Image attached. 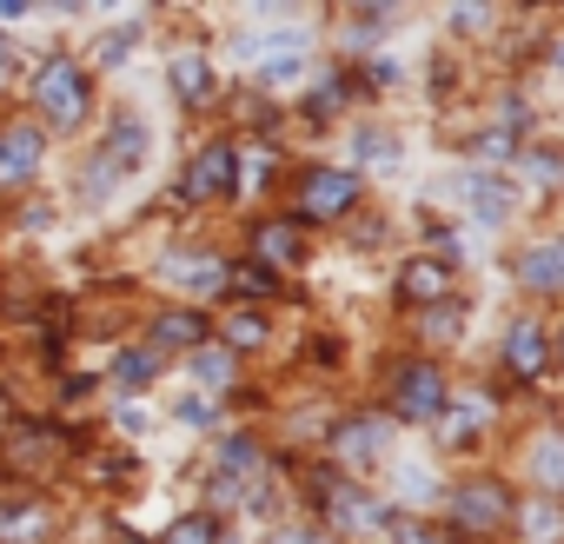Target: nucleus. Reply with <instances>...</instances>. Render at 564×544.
Returning a JSON list of instances; mask_svg holds the SVG:
<instances>
[{
    "label": "nucleus",
    "mask_w": 564,
    "mask_h": 544,
    "mask_svg": "<svg viewBox=\"0 0 564 544\" xmlns=\"http://www.w3.org/2000/svg\"><path fill=\"white\" fill-rule=\"evenodd\" d=\"M166 272H173L180 286H193V293H206V286H219V280H226V272H219V259H173Z\"/></svg>",
    "instance_id": "obj_16"
},
{
    "label": "nucleus",
    "mask_w": 564,
    "mask_h": 544,
    "mask_svg": "<svg viewBox=\"0 0 564 544\" xmlns=\"http://www.w3.org/2000/svg\"><path fill=\"white\" fill-rule=\"evenodd\" d=\"M232 179H239V153H232V146H206V153L186 166V179H180V199H193V206H206V199H226V193H232Z\"/></svg>",
    "instance_id": "obj_5"
},
{
    "label": "nucleus",
    "mask_w": 564,
    "mask_h": 544,
    "mask_svg": "<svg viewBox=\"0 0 564 544\" xmlns=\"http://www.w3.org/2000/svg\"><path fill=\"white\" fill-rule=\"evenodd\" d=\"M286 544H319V537H313V531H300V537H286Z\"/></svg>",
    "instance_id": "obj_27"
},
{
    "label": "nucleus",
    "mask_w": 564,
    "mask_h": 544,
    "mask_svg": "<svg viewBox=\"0 0 564 544\" xmlns=\"http://www.w3.org/2000/svg\"><path fill=\"white\" fill-rule=\"evenodd\" d=\"M465 193H471V206H478V219H505V206H511V193H505L498 179H471Z\"/></svg>",
    "instance_id": "obj_18"
},
{
    "label": "nucleus",
    "mask_w": 564,
    "mask_h": 544,
    "mask_svg": "<svg viewBox=\"0 0 564 544\" xmlns=\"http://www.w3.org/2000/svg\"><path fill=\"white\" fill-rule=\"evenodd\" d=\"M8 67H14V47H8V41H0V80H8Z\"/></svg>",
    "instance_id": "obj_26"
},
{
    "label": "nucleus",
    "mask_w": 564,
    "mask_h": 544,
    "mask_svg": "<svg viewBox=\"0 0 564 544\" xmlns=\"http://www.w3.org/2000/svg\"><path fill=\"white\" fill-rule=\"evenodd\" d=\"M186 366H193V379H199V385H213V392H219V385H232V359H226L219 346H193V352H186Z\"/></svg>",
    "instance_id": "obj_14"
},
{
    "label": "nucleus",
    "mask_w": 564,
    "mask_h": 544,
    "mask_svg": "<svg viewBox=\"0 0 564 544\" xmlns=\"http://www.w3.org/2000/svg\"><path fill=\"white\" fill-rule=\"evenodd\" d=\"M199 339H206V319L199 313H160L153 319V346H186L193 352Z\"/></svg>",
    "instance_id": "obj_12"
},
{
    "label": "nucleus",
    "mask_w": 564,
    "mask_h": 544,
    "mask_svg": "<svg viewBox=\"0 0 564 544\" xmlns=\"http://www.w3.org/2000/svg\"><path fill=\"white\" fill-rule=\"evenodd\" d=\"M505 366L518 372V379H544V333L524 319V326H511V339H505Z\"/></svg>",
    "instance_id": "obj_9"
},
{
    "label": "nucleus",
    "mask_w": 564,
    "mask_h": 544,
    "mask_svg": "<svg viewBox=\"0 0 564 544\" xmlns=\"http://www.w3.org/2000/svg\"><path fill=\"white\" fill-rule=\"evenodd\" d=\"M47 511L41 504H8L0 511V544H47Z\"/></svg>",
    "instance_id": "obj_10"
},
{
    "label": "nucleus",
    "mask_w": 564,
    "mask_h": 544,
    "mask_svg": "<svg viewBox=\"0 0 564 544\" xmlns=\"http://www.w3.org/2000/svg\"><path fill=\"white\" fill-rule=\"evenodd\" d=\"M505 518H511V491H505V485L471 478V485L452 491V524H458V531H498Z\"/></svg>",
    "instance_id": "obj_4"
},
{
    "label": "nucleus",
    "mask_w": 564,
    "mask_h": 544,
    "mask_svg": "<svg viewBox=\"0 0 564 544\" xmlns=\"http://www.w3.org/2000/svg\"><path fill=\"white\" fill-rule=\"evenodd\" d=\"M379 445H386V425H379V418H359V425L339 432V451H346V458H379Z\"/></svg>",
    "instance_id": "obj_15"
},
{
    "label": "nucleus",
    "mask_w": 564,
    "mask_h": 544,
    "mask_svg": "<svg viewBox=\"0 0 564 544\" xmlns=\"http://www.w3.org/2000/svg\"><path fill=\"white\" fill-rule=\"evenodd\" d=\"M252 246L265 252L259 265H300V226H279V219H265V226L252 232Z\"/></svg>",
    "instance_id": "obj_11"
},
{
    "label": "nucleus",
    "mask_w": 564,
    "mask_h": 544,
    "mask_svg": "<svg viewBox=\"0 0 564 544\" xmlns=\"http://www.w3.org/2000/svg\"><path fill=\"white\" fill-rule=\"evenodd\" d=\"M41 173V133L34 127H8L0 133V186H21Z\"/></svg>",
    "instance_id": "obj_7"
},
{
    "label": "nucleus",
    "mask_w": 564,
    "mask_h": 544,
    "mask_svg": "<svg viewBox=\"0 0 564 544\" xmlns=\"http://www.w3.org/2000/svg\"><path fill=\"white\" fill-rule=\"evenodd\" d=\"M518 280H524L531 293H551V286H557V246H531L524 265H518Z\"/></svg>",
    "instance_id": "obj_13"
},
{
    "label": "nucleus",
    "mask_w": 564,
    "mask_h": 544,
    "mask_svg": "<svg viewBox=\"0 0 564 544\" xmlns=\"http://www.w3.org/2000/svg\"><path fill=\"white\" fill-rule=\"evenodd\" d=\"M120 379L127 385H147L153 379V352H120Z\"/></svg>",
    "instance_id": "obj_21"
},
{
    "label": "nucleus",
    "mask_w": 564,
    "mask_h": 544,
    "mask_svg": "<svg viewBox=\"0 0 564 544\" xmlns=\"http://www.w3.org/2000/svg\"><path fill=\"white\" fill-rule=\"evenodd\" d=\"M392 405H399V418H438L445 412V372L438 366H405L399 372V385H392Z\"/></svg>",
    "instance_id": "obj_6"
},
{
    "label": "nucleus",
    "mask_w": 564,
    "mask_h": 544,
    "mask_svg": "<svg viewBox=\"0 0 564 544\" xmlns=\"http://www.w3.org/2000/svg\"><path fill=\"white\" fill-rule=\"evenodd\" d=\"M173 94H180L186 107L206 94V61H199V54H180V61H173Z\"/></svg>",
    "instance_id": "obj_17"
},
{
    "label": "nucleus",
    "mask_w": 564,
    "mask_h": 544,
    "mask_svg": "<svg viewBox=\"0 0 564 544\" xmlns=\"http://www.w3.org/2000/svg\"><path fill=\"white\" fill-rule=\"evenodd\" d=\"M180 418H186V425H213V405H206V399H186Z\"/></svg>",
    "instance_id": "obj_24"
},
{
    "label": "nucleus",
    "mask_w": 564,
    "mask_h": 544,
    "mask_svg": "<svg viewBox=\"0 0 564 544\" xmlns=\"http://www.w3.org/2000/svg\"><path fill=\"white\" fill-rule=\"evenodd\" d=\"M445 293H452V265L445 259H412L399 272V300H412V306H438Z\"/></svg>",
    "instance_id": "obj_8"
},
{
    "label": "nucleus",
    "mask_w": 564,
    "mask_h": 544,
    "mask_svg": "<svg viewBox=\"0 0 564 544\" xmlns=\"http://www.w3.org/2000/svg\"><path fill=\"white\" fill-rule=\"evenodd\" d=\"M140 153H147V127H140V120L127 113V120H113V140L100 146V166H94V173H87L80 186H87V193L100 199V193H107V186H113L120 173H133V166H140Z\"/></svg>",
    "instance_id": "obj_3"
},
{
    "label": "nucleus",
    "mask_w": 564,
    "mask_h": 544,
    "mask_svg": "<svg viewBox=\"0 0 564 544\" xmlns=\"http://www.w3.org/2000/svg\"><path fill=\"white\" fill-rule=\"evenodd\" d=\"M226 339H232V346H259V339H265V319H259V313H239V319H226Z\"/></svg>",
    "instance_id": "obj_20"
},
{
    "label": "nucleus",
    "mask_w": 564,
    "mask_h": 544,
    "mask_svg": "<svg viewBox=\"0 0 564 544\" xmlns=\"http://www.w3.org/2000/svg\"><path fill=\"white\" fill-rule=\"evenodd\" d=\"M133 34H140V28H120V34H107V41H100V61H127Z\"/></svg>",
    "instance_id": "obj_23"
},
{
    "label": "nucleus",
    "mask_w": 564,
    "mask_h": 544,
    "mask_svg": "<svg viewBox=\"0 0 564 544\" xmlns=\"http://www.w3.org/2000/svg\"><path fill=\"white\" fill-rule=\"evenodd\" d=\"M399 544H445V537H438L432 524H405V531H399Z\"/></svg>",
    "instance_id": "obj_25"
},
{
    "label": "nucleus",
    "mask_w": 564,
    "mask_h": 544,
    "mask_svg": "<svg viewBox=\"0 0 564 544\" xmlns=\"http://www.w3.org/2000/svg\"><path fill=\"white\" fill-rule=\"evenodd\" d=\"M34 107L47 127H74L87 113V67L74 54H47L41 74H34Z\"/></svg>",
    "instance_id": "obj_1"
},
{
    "label": "nucleus",
    "mask_w": 564,
    "mask_h": 544,
    "mask_svg": "<svg viewBox=\"0 0 564 544\" xmlns=\"http://www.w3.org/2000/svg\"><path fill=\"white\" fill-rule=\"evenodd\" d=\"M226 286H239V293H252V300H272V293H279V280H272V272H259V265L226 272Z\"/></svg>",
    "instance_id": "obj_19"
},
{
    "label": "nucleus",
    "mask_w": 564,
    "mask_h": 544,
    "mask_svg": "<svg viewBox=\"0 0 564 544\" xmlns=\"http://www.w3.org/2000/svg\"><path fill=\"white\" fill-rule=\"evenodd\" d=\"M352 199H359V179L339 173V166H306L300 186H293V206H300L306 219H339Z\"/></svg>",
    "instance_id": "obj_2"
},
{
    "label": "nucleus",
    "mask_w": 564,
    "mask_h": 544,
    "mask_svg": "<svg viewBox=\"0 0 564 544\" xmlns=\"http://www.w3.org/2000/svg\"><path fill=\"white\" fill-rule=\"evenodd\" d=\"M166 544H213V518H186V524H173Z\"/></svg>",
    "instance_id": "obj_22"
}]
</instances>
